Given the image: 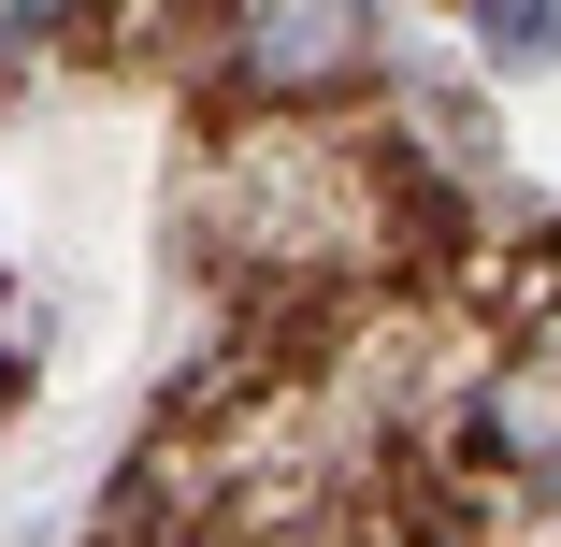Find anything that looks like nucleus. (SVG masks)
<instances>
[{"mask_svg":"<svg viewBox=\"0 0 561 547\" xmlns=\"http://www.w3.org/2000/svg\"><path fill=\"white\" fill-rule=\"evenodd\" d=\"M346 58H360V15H346V0H317V15L274 0V15H245V72H274V87H331Z\"/></svg>","mask_w":561,"mask_h":547,"instance_id":"nucleus-1","label":"nucleus"},{"mask_svg":"<svg viewBox=\"0 0 561 547\" xmlns=\"http://www.w3.org/2000/svg\"><path fill=\"white\" fill-rule=\"evenodd\" d=\"M504 447H518V461H547V476H561V375H547V389H533V375H518V389H504Z\"/></svg>","mask_w":561,"mask_h":547,"instance_id":"nucleus-2","label":"nucleus"}]
</instances>
